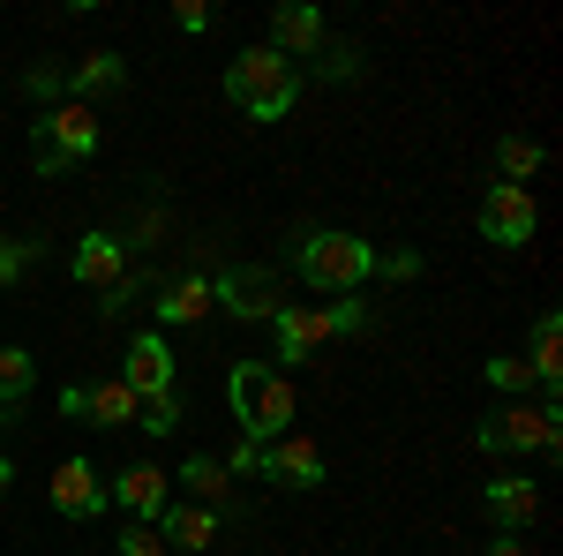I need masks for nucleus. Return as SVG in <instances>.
Instances as JSON below:
<instances>
[{
	"instance_id": "obj_1",
	"label": "nucleus",
	"mask_w": 563,
	"mask_h": 556,
	"mask_svg": "<svg viewBox=\"0 0 563 556\" xmlns=\"http://www.w3.org/2000/svg\"><path fill=\"white\" fill-rule=\"evenodd\" d=\"M225 399H233L241 444H278L286 422H294V384H286L271 361H233V369H225Z\"/></svg>"
},
{
	"instance_id": "obj_2",
	"label": "nucleus",
	"mask_w": 563,
	"mask_h": 556,
	"mask_svg": "<svg viewBox=\"0 0 563 556\" xmlns=\"http://www.w3.org/2000/svg\"><path fill=\"white\" fill-rule=\"evenodd\" d=\"M225 98H233L249 121H286L294 98H301V76H294V61H278L271 45H249V53H233V68H225Z\"/></svg>"
},
{
	"instance_id": "obj_3",
	"label": "nucleus",
	"mask_w": 563,
	"mask_h": 556,
	"mask_svg": "<svg viewBox=\"0 0 563 556\" xmlns=\"http://www.w3.org/2000/svg\"><path fill=\"white\" fill-rule=\"evenodd\" d=\"M294 271H301V286L346 301L361 279H376V249H368L361 233H339V226H323V233H301V249H294Z\"/></svg>"
},
{
	"instance_id": "obj_4",
	"label": "nucleus",
	"mask_w": 563,
	"mask_h": 556,
	"mask_svg": "<svg viewBox=\"0 0 563 556\" xmlns=\"http://www.w3.org/2000/svg\"><path fill=\"white\" fill-rule=\"evenodd\" d=\"M361 324H368L361 301H316V308H308V301H286V308L271 316V331H278V369H286V361H308L323 339L361 331Z\"/></svg>"
},
{
	"instance_id": "obj_5",
	"label": "nucleus",
	"mask_w": 563,
	"mask_h": 556,
	"mask_svg": "<svg viewBox=\"0 0 563 556\" xmlns=\"http://www.w3.org/2000/svg\"><path fill=\"white\" fill-rule=\"evenodd\" d=\"M474 444L481 451H496V459H519V451H541V459H549V451H556L563 444V406H549V399H541V406H504V414H488V422L474 428Z\"/></svg>"
},
{
	"instance_id": "obj_6",
	"label": "nucleus",
	"mask_w": 563,
	"mask_h": 556,
	"mask_svg": "<svg viewBox=\"0 0 563 556\" xmlns=\"http://www.w3.org/2000/svg\"><path fill=\"white\" fill-rule=\"evenodd\" d=\"M90 151H98V113L90 106L60 98L53 113H38V129H31V166L38 173H60V166H76V159H90Z\"/></svg>"
},
{
	"instance_id": "obj_7",
	"label": "nucleus",
	"mask_w": 563,
	"mask_h": 556,
	"mask_svg": "<svg viewBox=\"0 0 563 556\" xmlns=\"http://www.w3.org/2000/svg\"><path fill=\"white\" fill-rule=\"evenodd\" d=\"M256 473L263 481H286V489H323L331 467H323V444L316 436H278V444H256Z\"/></svg>"
},
{
	"instance_id": "obj_8",
	"label": "nucleus",
	"mask_w": 563,
	"mask_h": 556,
	"mask_svg": "<svg viewBox=\"0 0 563 556\" xmlns=\"http://www.w3.org/2000/svg\"><path fill=\"white\" fill-rule=\"evenodd\" d=\"M533 226H541V211H533V196H526V188L496 181V188L481 196V241H496V249H526V241H533Z\"/></svg>"
},
{
	"instance_id": "obj_9",
	"label": "nucleus",
	"mask_w": 563,
	"mask_h": 556,
	"mask_svg": "<svg viewBox=\"0 0 563 556\" xmlns=\"http://www.w3.org/2000/svg\"><path fill=\"white\" fill-rule=\"evenodd\" d=\"M211 301H225V316H241V324H271V316L286 308V301H278V271H263V263L211 279Z\"/></svg>"
},
{
	"instance_id": "obj_10",
	"label": "nucleus",
	"mask_w": 563,
	"mask_h": 556,
	"mask_svg": "<svg viewBox=\"0 0 563 556\" xmlns=\"http://www.w3.org/2000/svg\"><path fill=\"white\" fill-rule=\"evenodd\" d=\"M135 406H143V399H135L121 377H106V384H68V391H60V414H90L98 428H135Z\"/></svg>"
},
{
	"instance_id": "obj_11",
	"label": "nucleus",
	"mask_w": 563,
	"mask_h": 556,
	"mask_svg": "<svg viewBox=\"0 0 563 556\" xmlns=\"http://www.w3.org/2000/svg\"><path fill=\"white\" fill-rule=\"evenodd\" d=\"M121 384H129L135 399H166V391H174V346L158 339V331H135L129 361H121Z\"/></svg>"
},
{
	"instance_id": "obj_12",
	"label": "nucleus",
	"mask_w": 563,
	"mask_h": 556,
	"mask_svg": "<svg viewBox=\"0 0 563 556\" xmlns=\"http://www.w3.org/2000/svg\"><path fill=\"white\" fill-rule=\"evenodd\" d=\"M121 279H129V241H121V233H84V241H76V286L113 294Z\"/></svg>"
},
{
	"instance_id": "obj_13",
	"label": "nucleus",
	"mask_w": 563,
	"mask_h": 556,
	"mask_svg": "<svg viewBox=\"0 0 563 556\" xmlns=\"http://www.w3.org/2000/svg\"><path fill=\"white\" fill-rule=\"evenodd\" d=\"M53 512L60 519H98L106 512V481H98L90 459H60V467H53Z\"/></svg>"
},
{
	"instance_id": "obj_14",
	"label": "nucleus",
	"mask_w": 563,
	"mask_h": 556,
	"mask_svg": "<svg viewBox=\"0 0 563 556\" xmlns=\"http://www.w3.org/2000/svg\"><path fill=\"white\" fill-rule=\"evenodd\" d=\"M151 308H158V324H203L211 316V279L203 271H174V279L151 286Z\"/></svg>"
},
{
	"instance_id": "obj_15",
	"label": "nucleus",
	"mask_w": 563,
	"mask_h": 556,
	"mask_svg": "<svg viewBox=\"0 0 563 556\" xmlns=\"http://www.w3.org/2000/svg\"><path fill=\"white\" fill-rule=\"evenodd\" d=\"M526 369H533L541 399L556 406V391H563V316H556V308H541V316H533V346H526Z\"/></svg>"
},
{
	"instance_id": "obj_16",
	"label": "nucleus",
	"mask_w": 563,
	"mask_h": 556,
	"mask_svg": "<svg viewBox=\"0 0 563 556\" xmlns=\"http://www.w3.org/2000/svg\"><path fill=\"white\" fill-rule=\"evenodd\" d=\"M323 39H331V23H323L316 8H301V0L271 15V53H278V61H301V53H323Z\"/></svg>"
},
{
	"instance_id": "obj_17",
	"label": "nucleus",
	"mask_w": 563,
	"mask_h": 556,
	"mask_svg": "<svg viewBox=\"0 0 563 556\" xmlns=\"http://www.w3.org/2000/svg\"><path fill=\"white\" fill-rule=\"evenodd\" d=\"M481 504H488V519H496L504 534H526L533 512H541V489L519 481V473H504V481H488V489H481Z\"/></svg>"
},
{
	"instance_id": "obj_18",
	"label": "nucleus",
	"mask_w": 563,
	"mask_h": 556,
	"mask_svg": "<svg viewBox=\"0 0 563 556\" xmlns=\"http://www.w3.org/2000/svg\"><path fill=\"white\" fill-rule=\"evenodd\" d=\"M151 526H158L166 549H211L218 542V512H203V504H166Z\"/></svg>"
},
{
	"instance_id": "obj_19",
	"label": "nucleus",
	"mask_w": 563,
	"mask_h": 556,
	"mask_svg": "<svg viewBox=\"0 0 563 556\" xmlns=\"http://www.w3.org/2000/svg\"><path fill=\"white\" fill-rule=\"evenodd\" d=\"M166 489H174V481H166L158 467H121L106 497H113V504H129L135 519H158V512H166Z\"/></svg>"
},
{
	"instance_id": "obj_20",
	"label": "nucleus",
	"mask_w": 563,
	"mask_h": 556,
	"mask_svg": "<svg viewBox=\"0 0 563 556\" xmlns=\"http://www.w3.org/2000/svg\"><path fill=\"white\" fill-rule=\"evenodd\" d=\"M121 84H129V61H121V53H84V68L60 90H76V106H90V98H113Z\"/></svg>"
},
{
	"instance_id": "obj_21",
	"label": "nucleus",
	"mask_w": 563,
	"mask_h": 556,
	"mask_svg": "<svg viewBox=\"0 0 563 556\" xmlns=\"http://www.w3.org/2000/svg\"><path fill=\"white\" fill-rule=\"evenodd\" d=\"M225 481H233V473H225V459H211V451H196V459L180 467V489H188L203 512H211V504H225Z\"/></svg>"
},
{
	"instance_id": "obj_22",
	"label": "nucleus",
	"mask_w": 563,
	"mask_h": 556,
	"mask_svg": "<svg viewBox=\"0 0 563 556\" xmlns=\"http://www.w3.org/2000/svg\"><path fill=\"white\" fill-rule=\"evenodd\" d=\"M541 159H549V151H541L533 135H504V143H496V173H504L511 188H526V181L541 173Z\"/></svg>"
},
{
	"instance_id": "obj_23",
	"label": "nucleus",
	"mask_w": 563,
	"mask_h": 556,
	"mask_svg": "<svg viewBox=\"0 0 563 556\" xmlns=\"http://www.w3.org/2000/svg\"><path fill=\"white\" fill-rule=\"evenodd\" d=\"M31 377H38V361H31L23 346H0V406H15V399L31 391Z\"/></svg>"
},
{
	"instance_id": "obj_24",
	"label": "nucleus",
	"mask_w": 563,
	"mask_h": 556,
	"mask_svg": "<svg viewBox=\"0 0 563 556\" xmlns=\"http://www.w3.org/2000/svg\"><path fill=\"white\" fill-rule=\"evenodd\" d=\"M135 428H143V436H174L180 428V399L174 391H166V399H143V406H135Z\"/></svg>"
},
{
	"instance_id": "obj_25",
	"label": "nucleus",
	"mask_w": 563,
	"mask_h": 556,
	"mask_svg": "<svg viewBox=\"0 0 563 556\" xmlns=\"http://www.w3.org/2000/svg\"><path fill=\"white\" fill-rule=\"evenodd\" d=\"M316 76H323V84H346V76H361V53H353V45H339V39H323Z\"/></svg>"
},
{
	"instance_id": "obj_26",
	"label": "nucleus",
	"mask_w": 563,
	"mask_h": 556,
	"mask_svg": "<svg viewBox=\"0 0 563 556\" xmlns=\"http://www.w3.org/2000/svg\"><path fill=\"white\" fill-rule=\"evenodd\" d=\"M31 263H38V249H31V241H15V233H0V286H15V279H23Z\"/></svg>"
},
{
	"instance_id": "obj_27",
	"label": "nucleus",
	"mask_w": 563,
	"mask_h": 556,
	"mask_svg": "<svg viewBox=\"0 0 563 556\" xmlns=\"http://www.w3.org/2000/svg\"><path fill=\"white\" fill-rule=\"evenodd\" d=\"M488 384L496 391H533V369H526L519 353H496V361H488Z\"/></svg>"
},
{
	"instance_id": "obj_28",
	"label": "nucleus",
	"mask_w": 563,
	"mask_h": 556,
	"mask_svg": "<svg viewBox=\"0 0 563 556\" xmlns=\"http://www.w3.org/2000/svg\"><path fill=\"white\" fill-rule=\"evenodd\" d=\"M121 556H166L158 526H151V519H129V526H121Z\"/></svg>"
},
{
	"instance_id": "obj_29",
	"label": "nucleus",
	"mask_w": 563,
	"mask_h": 556,
	"mask_svg": "<svg viewBox=\"0 0 563 556\" xmlns=\"http://www.w3.org/2000/svg\"><path fill=\"white\" fill-rule=\"evenodd\" d=\"M376 279L406 286V279H421V257H413V249H390V257H376Z\"/></svg>"
},
{
	"instance_id": "obj_30",
	"label": "nucleus",
	"mask_w": 563,
	"mask_h": 556,
	"mask_svg": "<svg viewBox=\"0 0 563 556\" xmlns=\"http://www.w3.org/2000/svg\"><path fill=\"white\" fill-rule=\"evenodd\" d=\"M23 90H31L38 106H60V76H53V68H31V76H23Z\"/></svg>"
},
{
	"instance_id": "obj_31",
	"label": "nucleus",
	"mask_w": 563,
	"mask_h": 556,
	"mask_svg": "<svg viewBox=\"0 0 563 556\" xmlns=\"http://www.w3.org/2000/svg\"><path fill=\"white\" fill-rule=\"evenodd\" d=\"M174 23H180V31H211V8H203V0H180Z\"/></svg>"
},
{
	"instance_id": "obj_32",
	"label": "nucleus",
	"mask_w": 563,
	"mask_h": 556,
	"mask_svg": "<svg viewBox=\"0 0 563 556\" xmlns=\"http://www.w3.org/2000/svg\"><path fill=\"white\" fill-rule=\"evenodd\" d=\"M488 556H533V549H526L519 534H496V542H488Z\"/></svg>"
},
{
	"instance_id": "obj_33",
	"label": "nucleus",
	"mask_w": 563,
	"mask_h": 556,
	"mask_svg": "<svg viewBox=\"0 0 563 556\" xmlns=\"http://www.w3.org/2000/svg\"><path fill=\"white\" fill-rule=\"evenodd\" d=\"M8 489H15V467H8V459H0V497H8Z\"/></svg>"
},
{
	"instance_id": "obj_34",
	"label": "nucleus",
	"mask_w": 563,
	"mask_h": 556,
	"mask_svg": "<svg viewBox=\"0 0 563 556\" xmlns=\"http://www.w3.org/2000/svg\"><path fill=\"white\" fill-rule=\"evenodd\" d=\"M8 414H15V406H0V428H8Z\"/></svg>"
}]
</instances>
